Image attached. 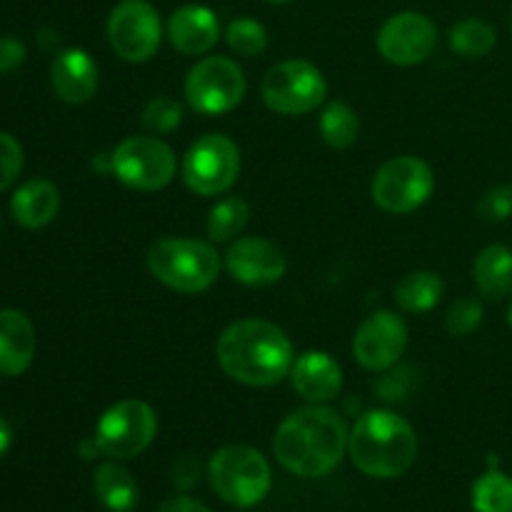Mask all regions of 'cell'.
<instances>
[{
    "label": "cell",
    "instance_id": "3",
    "mask_svg": "<svg viewBox=\"0 0 512 512\" xmlns=\"http://www.w3.org/2000/svg\"><path fill=\"white\" fill-rule=\"evenodd\" d=\"M348 453L355 468L368 478H400L418 458V435L403 415L368 410L350 428Z\"/></svg>",
    "mask_w": 512,
    "mask_h": 512
},
{
    "label": "cell",
    "instance_id": "4",
    "mask_svg": "<svg viewBox=\"0 0 512 512\" xmlns=\"http://www.w3.org/2000/svg\"><path fill=\"white\" fill-rule=\"evenodd\" d=\"M223 260L213 243L195 238H160L148 250V270L165 288L183 295L205 293L218 280Z\"/></svg>",
    "mask_w": 512,
    "mask_h": 512
},
{
    "label": "cell",
    "instance_id": "17",
    "mask_svg": "<svg viewBox=\"0 0 512 512\" xmlns=\"http://www.w3.org/2000/svg\"><path fill=\"white\" fill-rule=\"evenodd\" d=\"M293 388L305 403L328 405L343 390V368L338 360L323 350H308L298 355L290 370Z\"/></svg>",
    "mask_w": 512,
    "mask_h": 512
},
{
    "label": "cell",
    "instance_id": "9",
    "mask_svg": "<svg viewBox=\"0 0 512 512\" xmlns=\"http://www.w3.org/2000/svg\"><path fill=\"white\" fill-rule=\"evenodd\" d=\"M158 435V415L145 400H120L100 415L95 443L110 460H130L150 448Z\"/></svg>",
    "mask_w": 512,
    "mask_h": 512
},
{
    "label": "cell",
    "instance_id": "19",
    "mask_svg": "<svg viewBox=\"0 0 512 512\" xmlns=\"http://www.w3.org/2000/svg\"><path fill=\"white\" fill-rule=\"evenodd\" d=\"M35 328L23 310L0 308V375L18 378L33 365Z\"/></svg>",
    "mask_w": 512,
    "mask_h": 512
},
{
    "label": "cell",
    "instance_id": "29",
    "mask_svg": "<svg viewBox=\"0 0 512 512\" xmlns=\"http://www.w3.org/2000/svg\"><path fill=\"white\" fill-rule=\"evenodd\" d=\"M140 123L153 135L173 133L183 123V105L178 100L168 98V95H158V98L145 103L143 113H140Z\"/></svg>",
    "mask_w": 512,
    "mask_h": 512
},
{
    "label": "cell",
    "instance_id": "31",
    "mask_svg": "<svg viewBox=\"0 0 512 512\" xmlns=\"http://www.w3.org/2000/svg\"><path fill=\"white\" fill-rule=\"evenodd\" d=\"M23 163V145L10 133L0 130V193L8 190L18 180V175L23 173Z\"/></svg>",
    "mask_w": 512,
    "mask_h": 512
},
{
    "label": "cell",
    "instance_id": "15",
    "mask_svg": "<svg viewBox=\"0 0 512 512\" xmlns=\"http://www.w3.org/2000/svg\"><path fill=\"white\" fill-rule=\"evenodd\" d=\"M223 265L230 278L250 288H263L285 278L288 258L283 250L268 238L260 235H240L228 245L223 255Z\"/></svg>",
    "mask_w": 512,
    "mask_h": 512
},
{
    "label": "cell",
    "instance_id": "11",
    "mask_svg": "<svg viewBox=\"0 0 512 512\" xmlns=\"http://www.w3.org/2000/svg\"><path fill=\"white\" fill-rule=\"evenodd\" d=\"M433 190V168L418 155H398L383 163L370 185L373 203L390 215H408L423 208Z\"/></svg>",
    "mask_w": 512,
    "mask_h": 512
},
{
    "label": "cell",
    "instance_id": "6",
    "mask_svg": "<svg viewBox=\"0 0 512 512\" xmlns=\"http://www.w3.org/2000/svg\"><path fill=\"white\" fill-rule=\"evenodd\" d=\"M108 170L128 188L155 193L173 183L178 158L158 135H130L108 155Z\"/></svg>",
    "mask_w": 512,
    "mask_h": 512
},
{
    "label": "cell",
    "instance_id": "33",
    "mask_svg": "<svg viewBox=\"0 0 512 512\" xmlns=\"http://www.w3.org/2000/svg\"><path fill=\"white\" fill-rule=\"evenodd\" d=\"M415 388V370L405 368V365H398V368L385 370V375L380 378V383L375 385L378 395L383 400H390V403H398V400H405Z\"/></svg>",
    "mask_w": 512,
    "mask_h": 512
},
{
    "label": "cell",
    "instance_id": "5",
    "mask_svg": "<svg viewBox=\"0 0 512 512\" xmlns=\"http://www.w3.org/2000/svg\"><path fill=\"white\" fill-rule=\"evenodd\" d=\"M208 478L215 493L230 505L253 508L268 495L273 473L263 453L250 445H225L210 458Z\"/></svg>",
    "mask_w": 512,
    "mask_h": 512
},
{
    "label": "cell",
    "instance_id": "13",
    "mask_svg": "<svg viewBox=\"0 0 512 512\" xmlns=\"http://www.w3.org/2000/svg\"><path fill=\"white\" fill-rule=\"evenodd\" d=\"M408 348V325L393 310H375L353 335V358L370 373L395 368Z\"/></svg>",
    "mask_w": 512,
    "mask_h": 512
},
{
    "label": "cell",
    "instance_id": "35",
    "mask_svg": "<svg viewBox=\"0 0 512 512\" xmlns=\"http://www.w3.org/2000/svg\"><path fill=\"white\" fill-rule=\"evenodd\" d=\"M200 478V460L195 455H180L173 465V483L175 488L190 490Z\"/></svg>",
    "mask_w": 512,
    "mask_h": 512
},
{
    "label": "cell",
    "instance_id": "10",
    "mask_svg": "<svg viewBox=\"0 0 512 512\" xmlns=\"http://www.w3.org/2000/svg\"><path fill=\"white\" fill-rule=\"evenodd\" d=\"M263 103L278 115H305L323 105L328 83L318 65L310 60H283L263 75Z\"/></svg>",
    "mask_w": 512,
    "mask_h": 512
},
{
    "label": "cell",
    "instance_id": "34",
    "mask_svg": "<svg viewBox=\"0 0 512 512\" xmlns=\"http://www.w3.org/2000/svg\"><path fill=\"white\" fill-rule=\"evenodd\" d=\"M25 63V45L23 40L13 38V35H3L0 38V73H13L15 68Z\"/></svg>",
    "mask_w": 512,
    "mask_h": 512
},
{
    "label": "cell",
    "instance_id": "41",
    "mask_svg": "<svg viewBox=\"0 0 512 512\" xmlns=\"http://www.w3.org/2000/svg\"><path fill=\"white\" fill-rule=\"evenodd\" d=\"M0 230H3V223H0Z\"/></svg>",
    "mask_w": 512,
    "mask_h": 512
},
{
    "label": "cell",
    "instance_id": "36",
    "mask_svg": "<svg viewBox=\"0 0 512 512\" xmlns=\"http://www.w3.org/2000/svg\"><path fill=\"white\" fill-rule=\"evenodd\" d=\"M158 512H210V510L205 508L203 503H198V500L188 498V495H175V498L165 500Z\"/></svg>",
    "mask_w": 512,
    "mask_h": 512
},
{
    "label": "cell",
    "instance_id": "38",
    "mask_svg": "<svg viewBox=\"0 0 512 512\" xmlns=\"http://www.w3.org/2000/svg\"><path fill=\"white\" fill-rule=\"evenodd\" d=\"M263 3H268V5H288V3H293V0H263Z\"/></svg>",
    "mask_w": 512,
    "mask_h": 512
},
{
    "label": "cell",
    "instance_id": "8",
    "mask_svg": "<svg viewBox=\"0 0 512 512\" xmlns=\"http://www.w3.org/2000/svg\"><path fill=\"white\" fill-rule=\"evenodd\" d=\"M185 100L203 115H223L238 108L248 90L243 68L228 55H205L185 75Z\"/></svg>",
    "mask_w": 512,
    "mask_h": 512
},
{
    "label": "cell",
    "instance_id": "37",
    "mask_svg": "<svg viewBox=\"0 0 512 512\" xmlns=\"http://www.w3.org/2000/svg\"><path fill=\"white\" fill-rule=\"evenodd\" d=\"M10 445H13V430H10L8 420L0 415V458H3L5 453L10 450Z\"/></svg>",
    "mask_w": 512,
    "mask_h": 512
},
{
    "label": "cell",
    "instance_id": "26",
    "mask_svg": "<svg viewBox=\"0 0 512 512\" xmlns=\"http://www.w3.org/2000/svg\"><path fill=\"white\" fill-rule=\"evenodd\" d=\"M320 135L335 150H345L355 145L360 135V118L348 103L333 100L320 113Z\"/></svg>",
    "mask_w": 512,
    "mask_h": 512
},
{
    "label": "cell",
    "instance_id": "23",
    "mask_svg": "<svg viewBox=\"0 0 512 512\" xmlns=\"http://www.w3.org/2000/svg\"><path fill=\"white\" fill-rule=\"evenodd\" d=\"M445 283L433 270H415L395 285V303L405 313H430L443 300Z\"/></svg>",
    "mask_w": 512,
    "mask_h": 512
},
{
    "label": "cell",
    "instance_id": "18",
    "mask_svg": "<svg viewBox=\"0 0 512 512\" xmlns=\"http://www.w3.org/2000/svg\"><path fill=\"white\" fill-rule=\"evenodd\" d=\"M100 70L93 55L83 48H65L50 65V85L68 105H83L98 90Z\"/></svg>",
    "mask_w": 512,
    "mask_h": 512
},
{
    "label": "cell",
    "instance_id": "24",
    "mask_svg": "<svg viewBox=\"0 0 512 512\" xmlns=\"http://www.w3.org/2000/svg\"><path fill=\"white\" fill-rule=\"evenodd\" d=\"M250 215H253V208L248 200L238 198V195L218 200L208 215V238L213 243H233L248 228Z\"/></svg>",
    "mask_w": 512,
    "mask_h": 512
},
{
    "label": "cell",
    "instance_id": "1",
    "mask_svg": "<svg viewBox=\"0 0 512 512\" xmlns=\"http://www.w3.org/2000/svg\"><path fill=\"white\" fill-rule=\"evenodd\" d=\"M348 425L338 410L308 403L278 425L273 453L298 478H323L335 470L348 450Z\"/></svg>",
    "mask_w": 512,
    "mask_h": 512
},
{
    "label": "cell",
    "instance_id": "28",
    "mask_svg": "<svg viewBox=\"0 0 512 512\" xmlns=\"http://www.w3.org/2000/svg\"><path fill=\"white\" fill-rule=\"evenodd\" d=\"M225 40L230 50L243 58H258L268 50V30L255 18H235L225 28Z\"/></svg>",
    "mask_w": 512,
    "mask_h": 512
},
{
    "label": "cell",
    "instance_id": "16",
    "mask_svg": "<svg viewBox=\"0 0 512 512\" xmlns=\"http://www.w3.org/2000/svg\"><path fill=\"white\" fill-rule=\"evenodd\" d=\"M168 40L178 53L190 55V58L208 55L220 40L218 15L208 5H180L168 20Z\"/></svg>",
    "mask_w": 512,
    "mask_h": 512
},
{
    "label": "cell",
    "instance_id": "32",
    "mask_svg": "<svg viewBox=\"0 0 512 512\" xmlns=\"http://www.w3.org/2000/svg\"><path fill=\"white\" fill-rule=\"evenodd\" d=\"M478 215L488 223H503L512 218V185H495L478 200Z\"/></svg>",
    "mask_w": 512,
    "mask_h": 512
},
{
    "label": "cell",
    "instance_id": "2",
    "mask_svg": "<svg viewBox=\"0 0 512 512\" xmlns=\"http://www.w3.org/2000/svg\"><path fill=\"white\" fill-rule=\"evenodd\" d=\"M215 355L230 380L248 388H273L288 378L295 350L283 328L270 320L243 318L220 333Z\"/></svg>",
    "mask_w": 512,
    "mask_h": 512
},
{
    "label": "cell",
    "instance_id": "7",
    "mask_svg": "<svg viewBox=\"0 0 512 512\" xmlns=\"http://www.w3.org/2000/svg\"><path fill=\"white\" fill-rule=\"evenodd\" d=\"M180 175H183L185 188L200 198L228 193L238 183L240 175L238 143L223 133L203 135L183 155Z\"/></svg>",
    "mask_w": 512,
    "mask_h": 512
},
{
    "label": "cell",
    "instance_id": "39",
    "mask_svg": "<svg viewBox=\"0 0 512 512\" xmlns=\"http://www.w3.org/2000/svg\"><path fill=\"white\" fill-rule=\"evenodd\" d=\"M508 325L512 328V300H510V308H508Z\"/></svg>",
    "mask_w": 512,
    "mask_h": 512
},
{
    "label": "cell",
    "instance_id": "12",
    "mask_svg": "<svg viewBox=\"0 0 512 512\" xmlns=\"http://www.w3.org/2000/svg\"><path fill=\"white\" fill-rule=\"evenodd\" d=\"M105 30L113 53L125 63H148L163 43V20L150 0H120Z\"/></svg>",
    "mask_w": 512,
    "mask_h": 512
},
{
    "label": "cell",
    "instance_id": "21",
    "mask_svg": "<svg viewBox=\"0 0 512 512\" xmlns=\"http://www.w3.org/2000/svg\"><path fill=\"white\" fill-rule=\"evenodd\" d=\"M473 278L488 300H503L512 295V250L508 245H485L473 263Z\"/></svg>",
    "mask_w": 512,
    "mask_h": 512
},
{
    "label": "cell",
    "instance_id": "22",
    "mask_svg": "<svg viewBox=\"0 0 512 512\" xmlns=\"http://www.w3.org/2000/svg\"><path fill=\"white\" fill-rule=\"evenodd\" d=\"M93 488L110 512H130L138 503V483L118 463H103L93 473Z\"/></svg>",
    "mask_w": 512,
    "mask_h": 512
},
{
    "label": "cell",
    "instance_id": "20",
    "mask_svg": "<svg viewBox=\"0 0 512 512\" xmlns=\"http://www.w3.org/2000/svg\"><path fill=\"white\" fill-rule=\"evenodd\" d=\"M60 210L58 185L45 178H33L20 185L10 198V215L28 230H40L55 220Z\"/></svg>",
    "mask_w": 512,
    "mask_h": 512
},
{
    "label": "cell",
    "instance_id": "30",
    "mask_svg": "<svg viewBox=\"0 0 512 512\" xmlns=\"http://www.w3.org/2000/svg\"><path fill=\"white\" fill-rule=\"evenodd\" d=\"M485 310L483 303L475 298H460L450 305L448 315H445V328L455 338H465V335L475 333L483 325Z\"/></svg>",
    "mask_w": 512,
    "mask_h": 512
},
{
    "label": "cell",
    "instance_id": "14",
    "mask_svg": "<svg viewBox=\"0 0 512 512\" xmlns=\"http://www.w3.org/2000/svg\"><path fill=\"white\" fill-rule=\"evenodd\" d=\"M375 43L388 63L413 68L433 55L435 45H438V28L428 15L403 10L385 20Z\"/></svg>",
    "mask_w": 512,
    "mask_h": 512
},
{
    "label": "cell",
    "instance_id": "25",
    "mask_svg": "<svg viewBox=\"0 0 512 512\" xmlns=\"http://www.w3.org/2000/svg\"><path fill=\"white\" fill-rule=\"evenodd\" d=\"M448 43L453 48V53L463 55V58L475 60L485 58L490 50L498 43V33H495L493 25L483 18H468L460 20L450 28Z\"/></svg>",
    "mask_w": 512,
    "mask_h": 512
},
{
    "label": "cell",
    "instance_id": "27",
    "mask_svg": "<svg viewBox=\"0 0 512 512\" xmlns=\"http://www.w3.org/2000/svg\"><path fill=\"white\" fill-rule=\"evenodd\" d=\"M475 512H512V478L500 470L480 475L473 485Z\"/></svg>",
    "mask_w": 512,
    "mask_h": 512
},
{
    "label": "cell",
    "instance_id": "40",
    "mask_svg": "<svg viewBox=\"0 0 512 512\" xmlns=\"http://www.w3.org/2000/svg\"><path fill=\"white\" fill-rule=\"evenodd\" d=\"M510 30H512V13H510Z\"/></svg>",
    "mask_w": 512,
    "mask_h": 512
}]
</instances>
